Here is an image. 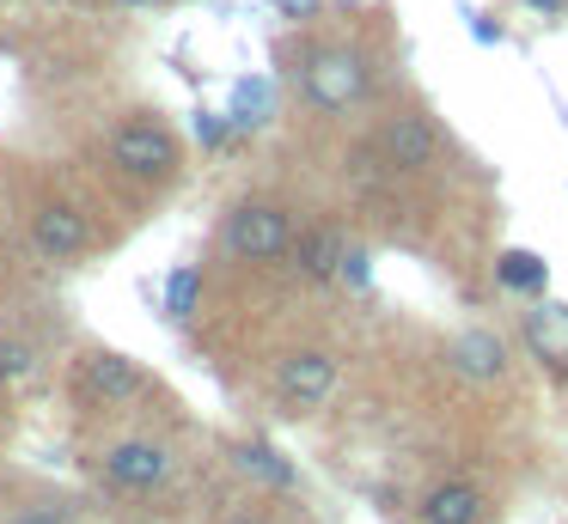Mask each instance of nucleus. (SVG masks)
Listing matches in <instances>:
<instances>
[{
	"label": "nucleus",
	"instance_id": "f257e3e1",
	"mask_svg": "<svg viewBox=\"0 0 568 524\" xmlns=\"http://www.w3.org/2000/svg\"><path fill=\"white\" fill-rule=\"evenodd\" d=\"M99 475H104L111 494L148 500L178 475V451L165 445V439H153V433H123V439H111V445L99 451Z\"/></svg>",
	"mask_w": 568,
	"mask_h": 524
},
{
	"label": "nucleus",
	"instance_id": "f03ea898",
	"mask_svg": "<svg viewBox=\"0 0 568 524\" xmlns=\"http://www.w3.org/2000/svg\"><path fill=\"white\" fill-rule=\"evenodd\" d=\"M221 244L239 263H282V256H294L300 226L282 202H239L233 219H226V232H221Z\"/></svg>",
	"mask_w": 568,
	"mask_h": 524
},
{
	"label": "nucleus",
	"instance_id": "7ed1b4c3",
	"mask_svg": "<svg viewBox=\"0 0 568 524\" xmlns=\"http://www.w3.org/2000/svg\"><path fill=\"white\" fill-rule=\"evenodd\" d=\"M336 378H343V360L331 348H294V353H282L270 384H275L282 414H312L336 397Z\"/></svg>",
	"mask_w": 568,
	"mask_h": 524
},
{
	"label": "nucleus",
	"instance_id": "20e7f679",
	"mask_svg": "<svg viewBox=\"0 0 568 524\" xmlns=\"http://www.w3.org/2000/svg\"><path fill=\"white\" fill-rule=\"evenodd\" d=\"M141 390H148V372H141L129 353H111V348L80 353V366H74V397L87 402V409H99V414L129 409Z\"/></svg>",
	"mask_w": 568,
	"mask_h": 524
},
{
	"label": "nucleus",
	"instance_id": "39448f33",
	"mask_svg": "<svg viewBox=\"0 0 568 524\" xmlns=\"http://www.w3.org/2000/svg\"><path fill=\"white\" fill-rule=\"evenodd\" d=\"M111 158L129 171V177H148V183L172 177V171L184 165L172 129H165V122H148V116H141V122H123V129L111 134Z\"/></svg>",
	"mask_w": 568,
	"mask_h": 524
},
{
	"label": "nucleus",
	"instance_id": "423d86ee",
	"mask_svg": "<svg viewBox=\"0 0 568 524\" xmlns=\"http://www.w3.org/2000/svg\"><path fill=\"white\" fill-rule=\"evenodd\" d=\"M312 110H348L361 92H367V61L355 49H324V55L306 61V80H300Z\"/></svg>",
	"mask_w": 568,
	"mask_h": 524
},
{
	"label": "nucleus",
	"instance_id": "0eeeda50",
	"mask_svg": "<svg viewBox=\"0 0 568 524\" xmlns=\"http://www.w3.org/2000/svg\"><path fill=\"white\" fill-rule=\"evenodd\" d=\"M416 524H495V506L470 475H440L416 494Z\"/></svg>",
	"mask_w": 568,
	"mask_h": 524
},
{
	"label": "nucleus",
	"instance_id": "6e6552de",
	"mask_svg": "<svg viewBox=\"0 0 568 524\" xmlns=\"http://www.w3.org/2000/svg\"><path fill=\"white\" fill-rule=\"evenodd\" d=\"M87 244H92V232L74 202H43L31 214V250L50 256V263H74V256H87Z\"/></svg>",
	"mask_w": 568,
	"mask_h": 524
},
{
	"label": "nucleus",
	"instance_id": "1a4fd4ad",
	"mask_svg": "<svg viewBox=\"0 0 568 524\" xmlns=\"http://www.w3.org/2000/svg\"><path fill=\"white\" fill-rule=\"evenodd\" d=\"M434 122L422 116V110H397L392 122L379 129V158H385V171H422V165H434Z\"/></svg>",
	"mask_w": 568,
	"mask_h": 524
},
{
	"label": "nucleus",
	"instance_id": "9d476101",
	"mask_svg": "<svg viewBox=\"0 0 568 524\" xmlns=\"http://www.w3.org/2000/svg\"><path fill=\"white\" fill-rule=\"evenodd\" d=\"M294 263H300V275H306V280H336V275H343V263H348V238L336 226H312V232H300Z\"/></svg>",
	"mask_w": 568,
	"mask_h": 524
},
{
	"label": "nucleus",
	"instance_id": "9b49d317",
	"mask_svg": "<svg viewBox=\"0 0 568 524\" xmlns=\"http://www.w3.org/2000/svg\"><path fill=\"white\" fill-rule=\"evenodd\" d=\"M453 366H458L465 378H501L507 348L489 336V329H465V336L453 341Z\"/></svg>",
	"mask_w": 568,
	"mask_h": 524
},
{
	"label": "nucleus",
	"instance_id": "f8f14e48",
	"mask_svg": "<svg viewBox=\"0 0 568 524\" xmlns=\"http://www.w3.org/2000/svg\"><path fill=\"white\" fill-rule=\"evenodd\" d=\"M526 336H531V348H538L544 360L568 366V311H562V305H544V311H531Z\"/></svg>",
	"mask_w": 568,
	"mask_h": 524
},
{
	"label": "nucleus",
	"instance_id": "ddd939ff",
	"mask_svg": "<svg viewBox=\"0 0 568 524\" xmlns=\"http://www.w3.org/2000/svg\"><path fill=\"white\" fill-rule=\"evenodd\" d=\"M495 280H501L507 292H538L544 287V263L531 250H507L501 263H495Z\"/></svg>",
	"mask_w": 568,
	"mask_h": 524
},
{
	"label": "nucleus",
	"instance_id": "4468645a",
	"mask_svg": "<svg viewBox=\"0 0 568 524\" xmlns=\"http://www.w3.org/2000/svg\"><path fill=\"white\" fill-rule=\"evenodd\" d=\"M239 463H245V470H257L263 482H294V470H287L282 463V451H270V445H239Z\"/></svg>",
	"mask_w": 568,
	"mask_h": 524
},
{
	"label": "nucleus",
	"instance_id": "2eb2a0df",
	"mask_svg": "<svg viewBox=\"0 0 568 524\" xmlns=\"http://www.w3.org/2000/svg\"><path fill=\"white\" fill-rule=\"evenodd\" d=\"M221 524H294V506H239L233 518H221Z\"/></svg>",
	"mask_w": 568,
	"mask_h": 524
},
{
	"label": "nucleus",
	"instance_id": "dca6fc26",
	"mask_svg": "<svg viewBox=\"0 0 568 524\" xmlns=\"http://www.w3.org/2000/svg\"><path fill=\"white\" fill-rule=\"evenodd\" d=\"M31 372V348L19 341H0V378H26Z\"/></svg>",
	"mask_w": 568,
	"mask_h": 524
},
{
	"label": "nucleus",
	"instance_id": "f3484780",
	"mask_svg": "<svg viewBox=\"0 0 568 524\" xmlns=\"http://www.w3.org/2000/svg\"><path fill=\"white\" fill-rule=\"evenodd\" d=\"M190 299H196V275L184 268V275H172V311L184 317V311H190Z\"/></svg>",
	"mask_w": 568,
	"mask_h": 524
},
{
	"label": "nucleus",
	"instance_id": "a211bd4d",
	"mask_svg": "<svg viewBox=\"0 0 568 524\" xmlns=\"http://www.w3.org/2000/svg\"><path fill=\"white\" fill-rule=\"evenodd\" d=\"M531 7H538V12H556V0H531Z\"/></svg>",
	"mask_w": 568,
	"mask_h": 524
},
{
	"label": "nucleus",
	"instance_id": "6ab92c4d",
	"mask_svg": "<svg viewBox=\"0 0 568 524\" xmlns=\"http://www.w3.org/2000/svg\"><path fill=\"white\" fill-rule=\"evenodd\" d=\"M0 427H7V409H0Z\"/></svg>",
	"mask_w": 568,
	"mask_h": 524
}]
</instances>
